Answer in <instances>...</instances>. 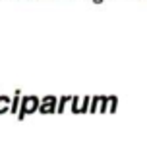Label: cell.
Returning <instances> with one entry per match:
<instances>
[{
    "mask_svg": "<svg viewBox=\"0 0 147 152\" xmlns=\"http://www.w3.org/2000/svg\"><path fill=\"white\" fill-rule=\"evenodd\" d=\"M6 102H8V98H0V112L6 110Z\"/></svg>",
    "mask_w": 147,
    "mask_h": 152,
    "instance_id": "cell-1",
    "label": "cell"
}]
</instances>
